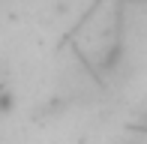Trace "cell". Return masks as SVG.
Wrapping results in <instances>:
<instances>
[{"label": "cell", "instance_id": "cell-1", "mask_svg": "<svg viewBox=\"0 0 147 144\" xmlns=\"http://www.w3.org/2000/svg\"><path fill=\"white\" fill-rule=\"evenodd\" d=\"M12 108H15V96H12V90L0 87V117L12 114Z\"/></svg>", "mask_w": 147, "mask_h": 144}, {"label": "cell", "instance_id": "cell-2", "mask_svg": "<svg viewBox=\"0 0 147 144\" xmlns=\"http://www.w3.org/2000/svg\"><path fill=\"white\" fill-rule=\"evenodd\" d=\"M120 144H144V138H132V135H129V138H123Z\"/></svg>", "mask_w": 147, "mask_h": 144}]
</instances>
